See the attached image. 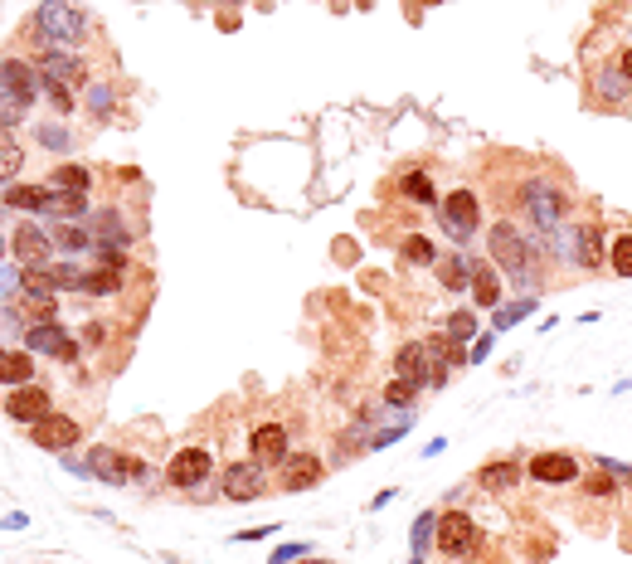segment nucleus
Masks as SVG:
<instances>
[{"label": "nucleus", "mask_w": 632, "mask_h": 564, "mask_svg": "<svg viewBox=\"0 0 632 564\" xmlns=\"http://www.w3.org/2000/svg\"><path fill=\"white\" fill-rule=\"evenodd\" d=\"M49 278H54V287H68V292H88V273H83V268H68V263L49 268Z\"/></svg>", "instance_id": "obj_34"}, {"label": "nucleus", "mask_w": 632, "mask_h": 564, "mask_svg": "<svg viewBox=\"0 0 632 564\" xmlns=\"http://www.w3.org/2000/svg\"><path fill=\"white\" fill-rule=\"evenodd\" d=\"M531 477L545 481V487H564V481L579 477V463L569 453H540V457H531Z\"/></svg>", "instance_id": "obj_17"}, {"label": "nucleus", "mask_w": 632, "mask_h": 564, "mask_svg": "<svg viewBox=\"0 0 632 564\" xmlns=\"http://www.w3.org/2000/svg\"><path fill=\"white\" fill-rule=\"evenodd\" d=\"M613 273L618 278H632V234H618L613 239Z\"/></svg>", "instance_id": "obj_36"}, {"label": "nucleus", "mask_w": 632, "mask_h": 564, "mask_svg": "<svg viewBox=\"0 0 632 564\" xmlns=\"http://www.w3.org/2000/svg\"><path fill=\"white\" fill-rule=\"evenodd\" d=\"M44 93H49V102H54L59 112L74 107V98H68V88H64V83H49V78H44Z\"/></svg>", "instance_id": "obj_41"}, {"label": "nucleus", "mask_w": 632, "mask_h": 564, "mask_svg": "<svg viewBox=\"0 0 632 564\" xmlns=\"http://www.w3.org/2000/svg\"><path fill=\"white\" fill-rule=\"evenodd\" d=\"M438 550L443 555H472L476 550V520L468 511H448L438 520Z\"/></svg>", "instance_id": "obj_7"}, {"label": "nucleus", "mask_w": 632, "mask_h": 564, "mask_svg": "<svg viewBox=\"0 0 632 564\" xmlns=\"http://www.w3.org/2000/svg\"><path fill=\"white\" fill-rule=\"evenodd\" d=\"M39 88H44V83L35 78V68H29V64H20V59H0V107L25 112L29 102H35Z\"/></svg>", "instance_id": "obj_3"}, {"label": "nucleus", "mask_w": 632, "mask_h": 564, "mask_svg": "<svg viewBox=\"0 0 632 564\" xmlns=\"http://www.w3.org/2000/svg\"><path fill=\"white\" fill-rule=\"evenodd\" d=\"M88 234H92V243L98 249H122V243H132V234H127V224L117 219V214H92L88 219Z\"/></svg>", "instance_id": "obj_21"}, {"label": "nucleus", "mask_w": 632, "mask_h": 564, "mask_svg": "<svg viewBox=\"0 0 632 564\" xmlns=\"http://www.w3.org/2000/svg\"><path fill=\"white\" fill-rule=\"evenodd\" d=\"M39 141H44V147H54V151H64V147H68V131H59V127H39Z\"/></svg>", "instance_id": "obj_42"}, {"label": "nucleus", "mask_w": 632, "mask_h": 564, "mask_svg": "<svg viewBox=\"0 0 632 564\" xmlns=\"http://www.w3.org/2000/svg\"><path fill=\"white\" fill-rule=\"evenodd\" d=\"M594 88H598V102H608V107H623V102L632 98V78L623 74V68H598Z\"/></svg>", "instance_id": "obj_20"}, {"label": "nucleus", "mask_w": 632, "mask_h": 564, "mask_svg": "<svg viewBox=\"0 0 632 564\" xmlns=\"http://www.w3.org/2000/svg\"><path fill=\"white\" fill-rule=\"evenodd\" d=\"M88 102H92V112H108V107H112V93L98 83V88H92V98H88Z\"/></svg>", "instance_id": "obj_45"}, {"label": "nucleus", "mask_w": 632, "mask_h": 564, "mask_svg": "<svg viewBox=\"0 0 632 564\" xmlns=\"http://www.w3.org/2000/svg\"><path fill=\"white\" fill-rule=\"evenodd\" d=\"M0 258H5V239H0Z\"/></svg>", "instance_id": "obj_47"}, {"label": "nucleus", "mask_w": 632, "mask_h": 564, "mask_svg": "<svg viewBox=\"0 0 632 564\" xmlns=\"http://www.w3.org/2000/svg\"><path fill=\"white\" fill-rule=\"evenodd\" d=\"M15 316H25V326L54 322V287H29V282H20V292H15Z\"/></svg>", "instance_id": "obj_12"}, {"label": "nucleus", "mask_w": 632, "mask_h": 564, "mask_svg": "<svg viewBox=\"0 0 632 564\" xmlns=\"http://www.w3.org/2000/svg\"><path fill=\"white\" fill-rule=\"evenodd\" d=\"M29 375H35V361L25 351H5L0 346V385H29Z\"/></svg>", "instance_id": "obj_22"}, {"label": "nucleus", "mask_w": 632, "mask_h": 564, "mask_svg": "<svg viewBox=\"0 0 632 564\" xmlns=\"http://www.w3.org/2000/svg\"><path fill=\"white\" fill-rule=\"evenodd\" d=\"M25 166V151H20V141L10 137V131H0V176H15V171Z\"/></svg>", "instance_id": "obj_29"}, {"label": "nucleus", "mask_w": 632, "mask_h": 564, "mask_svg": "<svg viewBox=\"0 0 632 564\" xmlns=\"http://www.w3.org/2000/svg\"><path fill=\"white\" fill-rule=\"evenodd\" d=\"M472 292H476V306H496V302H501V282H496L492 263H472Z\"/></svg>", "instance_id": "obj_25"}, {"label": "nucleus", "mask_w": 632, "mask_h": 564, "mask_svg": "<svg viewBox=\"0 0 632 564\" xmlns=\"http://www.w3.org/2000/svg\"><path fill=\"white\" fill-rule=\"evenodd\" d=\"M5 409H10V418H20V424H39V418H49V394L35 389V385H20L15 394L5 399Z\"/></svg>", "instance_id": "obj_18"}, {"label": "nucleus", "mask_w": 632, "mask_h": 564, "mask_svg": "<svg viewBox=\"0 0 632 564\" xmlns=\"http://www.w3.org/2000/svg\"><path fill=\"white\" fill-rule=\"evenodd\" d=\"M395 370H399V379H409L413 389L433 385V351H428L423 341L399 346V355H395Z\"/></svg>", "instance_id": "obj_8"}, {"label": "nucleus", "mask_w": 632, "mask_h": 564, "mask_svg": "<svg viewBox=\"0 0 632 564\" xmlns=\"http://www.w3.org/2000/svg\"><path fill=\"white\" fill-rule=\"evenodd\" d=\"M54 239H59V249L78 253V249H88V243H92V234L83 229V224H59V229H54Z\"/></svg>", "instance_id": "obj_32"}, {"label": "nucleus", "mask_w": 632, "mask_h": 564, "mask_svg": "<svg viewBox=\"0 0 632 564\" xmlns=\"http://www.w3.org/2000/svg\"><path fill=\"white\" fill-rule=\"evenodd\" d=\"M569 263H579V268H598V229H594V224H579V229H574Z\"/></svg>", "instance_id": "obj_23"}, {"label": "nucleus", "mask_w": 632, "mask_h": 564, "mask_svg": "<svg viewBox=\"0 0 632 564\" xmlns=\"http://www.w3.org/2000/svg\"><path fill=\"white\" fill-rule=\"evenodd\" d=\"M10 210H49V190L44 186H5Z\"/></svg>", "instance_id": "obj_27"}, {"label": "nucleus", "mask_w": 632, "mask_h": 564, "mask_svg": "<svg viewBox=\"0 0 632 564\" xmlns=\"http://www.w3.org/2000/svg\"><path fill=\"white\" fill-rule=\"evenodd\" d=\"M283 457H287V428L263 424L253 433V463H283Z\"/></svg>", "instance_id": "obj_19"}, {"label": "nucleus", "mask_w": 632, "mask_h": 564, "mask_svg": "<svg viewBox=\"0 0 632 564\" xmlns=\"http://www.w3.org/2000/svg\"><path fill=\"white\" fill-rule=\"evenodd\" d=\"M438 214H443V229H448L452 239H472L476 219H482V204H476L472 190H458V195H448V200L438 204Z\"/></svg>", "instance_id": "obj_6"}, {"label": "nucleus", "mask_w": 632, "mask_h": 564, "mask_svg": "<svg viewBox=\"0 0 632 564\" xmlns=\"http://www.w3.org/2000/svg\"><path fill=\"white\" fill-rule=\"evenodd\" d=\"M433 268H438V282L448 287V292H462V287H472V263H468V258H452V253H448V258H438Z\"/></svg>", "instance_id": "obj_24"}, {"label": "nucleus", "mask_w": 632, "mask_h": 564, "mask_svg": "<svg viewBox=\"0 0 632 564\" xmlns=\"http://www.w3.org/2000/svg\"><path fill=\"white\" fill-rule=\"evenodd\" d=\"M122 287V268H98V273H88V292H98V297H108V292H117Z\"/></svg>", "instance_id": "obj_35"}, {"label": "nucleus", "mask_w": 632, "mask_h": 564, "mask_svg": "<svg viewBox=\"0 0 632 564\" xmlns=\"http://www.w3.org/2000/svg\"><path fill=\"white\" fill-rule=\"evenodd\" d=\"M385 399H389V404H395V409H399V404H413V385H409V379H395Z\"/></svg>", "instance_id": "obj_40"}, {"label": "nucleus", "mask_w": 632, "mask_h": 564, "mask_svg": "<svg viewBox=\"0 0 632 564\" xmlns=\"http://www.w3.org/2000/svg\"><path fill=\"white\" fill-rule=\"evenodd\" d=\"M20 273H10V268H0V322H5L10 312H15V292H20Z\"/></svg>", "instance_id": "obj_33"}, {"label": "nucleus", "mask_w": 632, "mask_h": 564, "mask_svg": "<svg viewBox=\"0 0 632 564\" xmlns=\"http://www.w3.org/2000/svg\"><path fill=\"white\" fill-rule=\"evenodd\" d=\"M476 481H482L486 491H506V487L521 481V467H516V463H486L482 472H476Z\"/></svg>", "instance_id": "obj_26"}, {"label": "nucleus", "mask_w": 632, "mask_h": 564, "mask_svg": "<svg viewBox=\"0 0 632 564\" xmlns=\"http://www.w3.org/2000/svg\"><path fill=\"white\" fill-rule=\"evenodd\" d=\"M10 249H15V258H20V268H44V258H49V234L39 229V224H20L15 229V239H10Z\"/></svg>", "instance_id": "obj_11"}, {"label": "nucleus", "mask_w": 632, "mask_h": 564, "mask_svg": "<svg viewBox=\"0 0 632 564\" xmlns=\"http://www.w3.org/2000/svg\"><path fill=\"white\" fill-rule=\"evenodd\" d=\"M277 481H283V491H307L321 481V457L312 453H287L283 463H277Z\"/></svg>", "instance_id": "obj_10"}, {"label": "nucleus", "mask_w": 632, "mask_h": 564, "mask_svg": "<svg viewBox=\"0 0 632 564\" xmlns=\"http://www.w3.org/2000/svg\"><path fill=\"white\" fill-rule=\"evenodd\" d=\"M49 214H59V219H78V214H88V195H78V190H49Z\"/></svg>", "instance_id": "obj_28"}, {"label": "nucleus", "mask_w": 632, "mask_h": 564, "mask_svg": "<svg viewBox=\"0 0 632 564\" xmlns=\"http://www.w3.org/2000/svg\"><path fill=\"white\" fill-rule=\"evenodd\" d=\"M35 64H39V74H44L49 83H64V88H74V83H83V78H88V68H83L74 54H64V49H44Z\"/></svg>", "instance_id": "obj_14"}, {"label": "nucleus", "mask_w": 632, "mask_h": 564, "mask_svg": "<svg viewBox=\"0 0 632 564\" xmlns=\"http://www.w3.org/2000/svg\"><path fill=\"white\" fill-rule=\"evenodd\" d=\"M0 180H5V176H0ZM0 204H5V190H0Z\"/></svg>", "instance_id": "obj_48"}, {"label": "nucleus", "mask_w": 632, "mask_h": 564, "mask_svg": "<svg viewBox=\"0 0 632 564\" xmlns=\"http://www.w3.org/2000/svg\"><path fill=\"white\" fill-rule=\"evenodd\" d=\"M224 496H229V501L263 496V467H258V463H234L229 472H224Z\"/></svg>", "instance_id": "obj_16"}, {"label": "nucleus", "mask_w": 632, "mask_h": 564, "mask_svg": "<svg viewBox=\"0 0 632 564\" xmlns=\"http://www.w3.org/2000/svg\"><path fill=\"white\" fill-rule=\"evenodd\" d=\"M29 351L35 355H59V361H78V346L64 336V326L59 322H39V326H29Z\"/></svg>", "instance_id": "obj_9"}, {"label": "nucleus", "mask_w": 632, "mask_h": 564, "mask_svg": "<svg viewBox=\"0 0 632 564\" xmlns=\"http://www.w3.org/2000/svg\"><path fill=\"white\" fill-rule=\"evenodd\" d=\"M448 336H452V341H468V336H476V312H452L448 316Z\"/></svg>", "instance_id": "obj_37"}, {"label": "nucleus", "mask_w": 632, "mask_h": 564, "mask_svg": "<svg viewBox=\"0 0 632 564\" xmlns=\"http://www.w3.org/2000/svg\"><path fill=\"white\" fill-rule=\"evenodd\" d=\"M88 171H83V166H59L54 171V186H49V190H78V195H88Z\"/></svg>", "instance_id": "obj_31"}, {"label": "nucleus", "mask_w": 632, "mask_h": 564, "mask_svg": "<svg viewBox=\"0 0 632 564\" xmlns=\"http://www.w3.org/2000/svg\"><path fill=\"white\" fill-rule=\"evenodd\" d=\"M35 35H44L49 44H83L88 39V20H83V10H74L68 0H44V5L35 10Z\"/></svg>", "instance_id": "obj_2"}, {"label": "nucleus", "mask_w": 632, "mask_h": 564, "mask_svg": "<svg viewBox=\"0 0 632 564\" xmlns=\"http://www.w3.org/2000/svg\"><path fill=\"white\" fill-rule=\"evenodd\" d=\"M88 467L98 472L102 481H132L141 472L137 457H127V453H117V448H92L88 453Z\"/></svg>", "instance_id": "obj_15"}, {"label": "nucleus", "mask_w": 632, "mask_h": 564, "mask_svg": "<svg viewBox=\"0 0 632 564\" xmlns=\"http://www.w3.org/2000/svg\"><path fill=\"white\" fill-rule=\"evenodd\" d=\"M404 195H413V200H423V204H433V210H438V195H433L428 176H404Z\"/></svg>", "instance_id": "obj_38"}, {"label": "nucleus", "mask_w": 632, "mask_h": 564, "mask_svg": "<svg viewBox=\"0 0 632 564\" xmlns=\"http://www.w3.org/2000/svg\"><path fill=\"white\" fill-rule=\"evenodd\" d=\"M584 491L588 496H608V491H613V477H598L594 472V477H584Z\"/></svg>", "instance_id": "obj_43"}, {"label": "nucleus", "mask_w": 632, "mask_h": 564, "mask_svg": "<svg viewBox=\"0 0 632 564\" xmlns=\"http://www.w3.org/2000/svg\"><path fill=\"white\" fill-rule=\"evenodd\" d=\"M618 68H623V74L632 78V49H628V54H623V59H618Z\"/></svg>", "instance_id": "obj_46"}, {"label": "nucleus", "mask_w": 632, "mask_h": 564, "mask_svg": "<svg viewBox=\"0 0 632 564\" xmlns=\"http://www.w3.org/2000/svg\"><path fill=\"white\" fill-rule=\"evenodd\" d=\"M525 214L535 219V229L550 234L555 224L564 219V195H559L550 180H531V186H525Z\"/></svg>", "instance_id": "obj_4"}, {"label": "nucleus", "mask_w": 632, "mask_h": 564, "mask_svg": "<svg viewBox=\"0 0 632 564\" xmlns=\"http://www.w3.org/2000/svg\"><path fill=\"white\" fill-rule=\"evenodd\" d=\"M531 312V302H521V306H501V312H496V326H516V316H525Z\"/></svg>", "instance_id": "obj_44"}, {"label": "nucleus", "mask_w": 632, "mask_h": 564, "mask_svg": "<svg viewBox=\"0 0 632 564\" xmlns=\"http://www.w3.org/2000/svg\"><path fill=\"white\" fill-rule=\"evenodd\" d=\"M492 253H496V263L506 268V278H511V282L535 287V243L525 239L516 224H496V229H492Z\"/></svg>", "instance_id": "obj_1"}, {"label": "nucleus", "mask_w": 632, "mask_h": 564, "mask_svg": "<svg viewBox=\"0 0 632 564\" xmlns=\"http://www.w3.org/2000/svg\"><path fill=\"white\" fill-rule=\"evenodd\" d=\"M78 438H83L78 424H74V418H64V414H49V418H39V424H35V443L49 448V453H68Z\"/></svg>", "instance_id": "obj_13"}, {"label": "nucleus", "mask_w": 632, "mask_h": 564, "mask_svg": "<svg viewBox=\"0 0 632 564\" xmlns=\"http://www.w3.org/2000/svg\"><path fill=\"white\" fill-rule=\"evenodd\" d=\"M428 351H433V355H443V361H448V365H462V361H468V355H462V346L452 341V336H443V341H433Z\"/></svg>", "instance_id": "obj_39"}, {"label": "nucleus", "mask_w": 632, "mask_h": 564, "mask_svg": "<svg viewBox=\"0 0 632 564\" xmlns=\"http://www.w3.org/2000/svg\"><path fill=\"white\" fill-rule=\"evenodd\" d=\"M404 258H409V263H423V268H433V263H438V249H433L423 234H409V239H404Z\"/></svg>", "instance_id": "obj_30"}, {"label": "nucleus", "mask_w": 632, "mask_h": 564, "mask_svg": "<svg viewBox=\"0 0 632 564\" xmlns=\"http://www.w3.org/2000/svg\"><path fill=\"white\" fill-rule=\"evenodd\" d=\"M210 472H214L210 448H180V453L171 457V467H165V481H171V487H180V491H190V487H200Z\"/></svg>", "instance_id": "obj_5"}]
</instances>
